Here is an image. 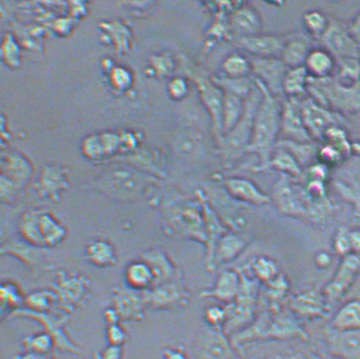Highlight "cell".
I'll return each mask as SVG.
<instances>
[{
	"mask_svg": "<svg viewBox=\"0 0 360 359\" xmlns=\"http://www.w3.org/2000/svg\"><path fill=\"white\" fill-rule=\"evenodd\" d=\"M193 355L196 359H240L230 337L221 328L207 325L194 340Z\"/></svg>",
	"mask_w": 360,
	"mask_h": 359,
	"instance_id": "8992f818",
	"label": "cell"
},
{
	"mask_svg": "<svg viewBox=\"0 0 360 359\" xmlns=\"http://www.w3.org/2000/svg\"><path fill=\"white\" fill-rule=\"evenodd\" d=\"M271 168L280 171L281 174L290 176L291 178H300L303 175V169L290 152L283 148L276 147L268 167V169Z\"/></svg>",
	"mask_w": 360,
	"mask_h": 359,
	"instance_id": "f546056e",
	"label": "cell"
},
{
	"mask_svg": "<svg viewBox=\"0 0 360 359\" xmlns=\"http://www.w3.org/2000/svg\"><path fill=\"white\" fill-rule=\"evenodd\" d=\"M307 94L319 104L342 115L360 113V80L346 86L333 76L325 79L309 77Z\"/></svg>",
	"mask_w": 360,
	"mask_h": 359,
	"instance_id": "3957f363",
	"label": "cell"
},
{
	"mask_svg": "<svg viewBox=\"0 0 360 359\" xmlns=\"http://www.w3.org/2000/svg\"><path fill=\"white\" fill-rule=\"evenodd\" d=\"M276 147L283 148L290 152L302 169L311 167L313 161L317 158L320 148L314 142L299 143L283 138L278 139Z\"/></svg>",
	"mask_w": 360,
	"mask_h": 359,
	"instance_id": "484cf974",
	"label": "cell"
},
{
	"mask_svg": "<svg viewBox=\"0 0 360 359\" xmlns=\"http://www.w3.org/2000/svg\"><path fill=\"white\" fill-rule=\"evenodd\" d=\"M323 141L336 148L338 151L341 152L345 159L352 155V143H350L349 137H347V133L345 126H334L330 127L328 130H326L324 137H323Z\"/></svg>",
	"mask_w": 360,
	"mask_h": 359,
	"instance_id": "8d00e7d4",
	"label": "cell"
},
{
	"mask_svg": "<svg viewBox=\"0 0 360 359\" xmlns=\"http://www.w3.org/2000/svg\"><path fill=\"white\" fill-rule=\"evenodd\" d=\"M300 109L306 129L314 141H323V137L330 127L347 125L345 115L319 104L309 95L301 98Z\"/></svg>",
	"mask_w": 360,
	"mask_h": 359,
	"instance_id": "5b68a950",
	"label": "cell"
},
{
	"mask_svg": "<svg viewBox=\"0 0 360 359\" xmlns=\"http://www.w3.org/2000/svg\"><path fill=\"white\" fill-rule=\"evenodd\" d=\"M204 319L207 326L222 329L226 320V308L218 305L207 308L204 313Z\"/></svg>",
	"mask_w": 360,
	"mask_h": 359,
	"instance_id": "ab89813d",
	"label": "cell"
},
{
	"mask_svg": "<svg viewBox=\"0 0 360 359\" xmlns=\"http://www.w3.org/2000/svg\"><path fill=\"white\" fill-rule=\"evenodd\" d=\"M338 73L335 80L342 86H351L360 80V58L350 57L336 60Z\"/></svg>",
	"mask_w": 360,
	"mask_h": 359,
	"instance_id": "836d02e7",
	"label": "cell"
},
{
	"mask_svg": "<svg viewBox=\"0 0 360 359\" xmlns=\"http://www.w3.org/2000/svg\"><path fill=\"white\" fill-rule=\"evenodd\" d=\"M241 287L240 272L226 270L217 276L212 288L200 292L201 299H213L226 305L233 303Z\"/></svg>",
	"mask_w": 360,
	"mask_h": 359,
	"instance_id": "e0dca14e",
	"label": "cell"
},
{
	"mask_svg": "<svg viewBox=\"0 0 360 359\" xmlns=\"http://www.w3.org/2000/svg\"><path fill=\"white\" fill-rule=\"evenodd\" d=\"M2 311L6 309L16 306L20 303V298L18 291L11 285L3 286L1 289Z\"/></svg>",
	"mask_w": 360,
	"mask_h": 359,
	"instance_id": "ee69618b",
	"label": "cell"
},
{
	"mask_svg": "<svg viewBox=\"0 0 360 359\" xmlns=\"http://www.w3.org/2000/svg\"><path fill=\"white\" fill-rule=\"evenodd\" d=\"M323 333L332 356L339 359H360V329L340 332L328 325Z\"/></svg>",
	"mask_w": 360,
	"mask_h": 359,
	"instance_id": "9a60e30c",
	"label": "cell"
},
{
	"mask_svg": "<svg viewBox=\"0 0 360 359\" xmlns=\"http://www.w3.org/2000/svg\"><path fill=\"white\" fill-rule=\"evenodd\" d=\"M222 75L231 78L248 77L252 74L251 61L241 53H231L223 61Z\"/></svg>",
	"mask_w": 360,
	"mask_h": 359,
	"instance_id": "e575fe53",
	"label": "cell"
},
{
	"mask_svg": "<svg viewBox=\"0 0 360 359\" xmlns=\"http://www.w3.org/2000/svg\"><path fill=\"white\" fill-rule=\"evenodd\" d=\"M126 280L127 284L135 290H146L155 284V275L150 266L142 262L131 263L127 268Z\"/></svg>",
	"mask_w": 360,
	"mask_h": 359,
	"instance_id": "1f68e13d",
	"label": "cell"
},
{
	"mask_svg": "<svg viewBox=\"0 0 360 359\" xmlns=\"http://www.w3.org/2000/svg\"><path fill=\"white\" fill-rule=\"evenodd\" d=\"M262 98V93L255 84L254 90L247 98L242 118L218 143L221 158L226 166H231L248 152L253 134L255 115Z\"/></svg>",
	"mask_w": 360,
	"mask_h": 359,
	"instance_id": "7a4b0ae2",
	"label": "cell"
},
{
	"mask_svg": "<svg viewBox=\"0 0 360 359\" xmlns=\"http://www.w3.org/2000/svg\"><path fill=\"white\" fill-rule=\"evenodd\" d=\"M213 81L223 92L239 95L244 98H248L255 86V78H231L224 75L211 76Z\"/></svg>",
	"mask_w": 360,
	"mask_h": 359,
	"instance_id": "d6a6232c",
	"label": "cell"
},
{
	"mask_svg": "<svg viewBox=\"0 0 360 359\" xmlns=\"http://www.w3.org/2000/svg\"><path fill=\"white\" fill-rule=\"evenodd\" d=\"M252 272L256 280L266 284L279 274L278 267L273 260L266 257H259L252 265Z\"/></svg>",
	"mask_w": 360,
	"mask_h": 359,
	"instance_id": "f35d334b",
	"label": "cell"
},
{
	"mask_svg": "<svg viewBox=\"0 0 360 359\" xmlns=\"http://www.w3.org/2000/svg\"><path fill=\"white\" fill-rule=\"evenodd\" d=\"M317 158L321 161V164L326 167L337 166L340 164L345 157L338 151L336 148L326 143L324 146L319 148Z\"/></svg>",
	"mask_w": 360,
	"mask_h": 359,
	"instance_id": "b9f144b4",
	"label": "cell"
},
{
	"mask_svg": "<svg viewBox=\"0 0 360 359\" xmlns=\"http://www.w3.org/2000/svg\"><path fill=\"white\" fill-rule=\"evenodd\" d=\"M200 201L202 217H204L205 244L207 247L205 267L207 270L211 272L212 271L215 247H217L219 240L229 232H227L226 227L223 226L217 214L210 207L208 201H206L205 197H200Z\"/></svg>",
	"mask_w": 360,
	"mask_h": 359,
	"instance_id": "ac0fdd59",
	"label": "cell"
},
{
	"mask_svg": "<svg viewBox=\"0 0 360 359\" xmlns=\"http://www.w3.org/2000/svg\"><path fill=\"white\" fill-rule=\"evenodd\" d=\"M229 27L238 39L247 38L260 34L262 20L253 7L243 6L231 15Z\"/></svg>",
	"mask_w": 360,
	"mask_h": 359,
	"instance_id": "ffe728a7",
	"label": "cell"
},
{
	"mask_svg": "<svg viewBox=\"0 0 360 359\" xmlns=\"http://www.w3.org/2000/svg\"><path fill=\"white\" fill-rule=\"evenodd\" d=\"M335 253L342 258L351 254L349 230L345 226L338 227L333 240Z\"/></svg>",
	"mask_w": 360,
	"mask_h": 359,
	"instance_id": "60d3db41",
	"label": "cell"
},
{
	"mask_svg": "<svg viewBox=\"0 0 360 359\" xmlns=\"http://www.w3.org/2000/svg\"><path fill=\"white\" fill-rule=\"evenodd\" d=\"M241 274V287L237 298L233 303L226 305V320L223 331L227 336L242 331L255 319L259 290V280Z\"/></svg>",
	"mask_w": 360,
	"mask_h": 359,
	"instance_id": "277c9868",
	"label": "cell"
},
{
	"mask_svg": "<svg viewBox=\"0 0 360 359\" xmlns=\"http://www.w3.org/2000/svg\"><path fill=\"white\" fill-rule=\"evenodd\" d=\"M309 74L304 67L288 69L283 81V94L287 98H302L307 94Z\"/></svg>",
	"mask_w": 360,
	"mask_h": 359,
	"instance_id": "f1b7e54d",
	"label": "cell"
},
{
	"mask_svg": "<svg viewBox=\"0 0 360 359\" xmlns=\"http://www.w3.org/2000/svg\"><path fill=\"white\" fill-rule=\"evenodd\" d=\"M146 300L155 308H168L187 304L189 294L178 284H165L160 285Z\"/></svg>",
	"mask_w": 360,
	"mask_h": 359,
	"instance_id": "44dd1931",
	"label": "cell"
},
{
	"mask_svg": "<svg viewBox=\"0 0 360 359\" xmlns=\"http://www.w3.org/2000/svg\"><path fill=\"white\" fill-rule=\"evenodd\" d=\"M314 261H316V265L320 270H326L330 266V263H332V259H330V255L326 252H321L316 256V259H314Z\"/></svg>",
	"mask_w": 360,
	"mask_h": 359,
	"instance_id": "f907efd6",
	"label": "cell"
},
{
	"mask_svg": "<svg viewBox=\"0 0 360 359\" xmlns=\"http://www.w3.org/2000/svg\"><path fill=\"white\" fill-rule=\"evenodd\" d=\"M304 67L309 77L325 79L333 77L337 63L335 58L326 49L316 48L310 51Z\"/></svg>",
	"mask_w": 360,
	"mask_h": 359,
	"instance_id": "603a6c76",
	"label": "cell"
},
{
	"mask_svg": "<svg viewBox=\"0 0 360 359\" xmlns=\"http://www.w3.org/2000/svg\"><path fill=\"white\" fill-rule=\"evenodd\" d=\"M300 100L285 98L281 101V138L299 143H311L314 140L308 133L302 118Z\"/></svg>",
	"mask_w": 360,
	"mask_h": 359,
	"instance_id": "5bb4252c",
	"label": "cell"
},
{
	"mask_svg": "<svg viewBox=\"0 0 360 359\" xmlns=\"http://www.w3.org/2000/svg\"><path fill=\"white\" fill-rule=\"evenodd\" d=\"M250 61L255 79L262 82L273 96H284L283 81L288 68L280 58H253Z\"/></svg>",
	"mask_w": 360,
	"mask_h": 359,
	"instance_id": "8fae6325",
	"label": "cell"
},
{
	"mask_svg": "<svg viewBox=\"0 0 360 359\" xmlns=\"http://www.w3.org/2000/svg\"><path fill=\"white\" fill-rule=\"evenodd\" d=\"M322 359H339V358H338L336 357H333V356H332V355H330V357L326 358H322Z\"/></svg>",
	"mask_w": 360,
	"mask_h": 359,
	"instance_id": "6f0895ef",
	"label": "cell"
},
{
	"mask_svg": "<svg viewBox=\"0 0 360 359\" xmlns=\"http://www.w3.org/2000/svg\"><path fill=\"white\" fill-rule=\"evenodd\" d=\"M163 359H188V357L183 348H168L164 350Z\"/></svg>",
	"mask_w": 360,
	"mask_h": 359,
	"instance_id": "c3c4849f",
	"label": "cell"
},
{
	"mask_svg": "<svg viewBox=\"0 0 360 359\" xmlns=\"http://www.w3.org/2000/svg\"><path fill=\"white\" fill-rule=\"evenodd\" d=\"M255 78V77H254ZM256 86L262 93V101L255 115L253 134L248 152L257 155V171H266L276 150L281 133V102L269 92L262 82L255 79Z\"/></svg>",
	"mask_w": 360,
	"mask_h": 359,
	"instance_id": "6da1fadb",
	"label": "cell"
},
{
	"mask_svg": "<svg viewBox=\"0 0 360 359\" xmlns=\"http://www.w3.org/2000/svg\"><path fill=\"white\" fill-rule=\"evenodd\" d=\"M289 309L297 319L316 320L328 315L332 307L326 301L322 290L306 289L289 300Z\"/></svg>",
	"mask_w": 360,
	"mask_h": 359,
	"instance_id": "4fadbf2b",
	"label": "cell"
},
{
	"mask_svg": "<svg viewBox=\"0 0 360 359\" xmlns=\"http://www.w3.org/2000/svg\"><path fill=\"white\" fill-rule=\"evenodd\" d=\"M105 244L94 245L89 252L90 259L97 266H108L112 259V254L109 251V247L105 249Z\"/></svg>",
	"mask_w": 360,
	"mask_h": 359,
	"instance_id": "7bdbcfd3",
	"label": "cell"
},
{
	"mask_svg": "<svg viewBox=\"0 0 360 359\" xmlns=\"http://www.w3.org/2000/svg\"><path fill=\"white\" fill-rule=\"evenodd\" d=\"M351 152L352 154L360 157V142H354L351 143Z\"/></svg>",
	"mask_w": 360,
	"mask_h": 359,
	"instance_id": "11a10c76",
	"label": "cell"
},
{
	"mask_svg": "<svg viewBox=\"0 0 360 359\" xmlns=\"http://www.w3.org/2000/svg\"><path fill=\"white\" fill-rule=\"evenodd\" d=\"M351 254L360 256V230H349Z\"/></svg>",
	"mask_w": 360,
	"mask_h": 359,
	"instance_id": "7dc6e473",
	"label": "cell"
},
{
	"mask_svg": "<svg viewBox=\"0 0 360 359\" xmlns=\"http://www.w3.org/2000/svg\"><path fill=\"white\" fill-rule=\"evenodd\" d=\"M224 93L223 103V136L237 125L245 110L246 98L238 94Z\"/></svg>",
	"mask_w": 360,
	"mask_h": 359,
	"instance_id": "4316f807",
	"label": "cell"
},
{
	"mask_svg": "<svg viewBox=\"0 0 360 359\" xmlns=\"http://www.w3.org/2000/svg\"><path fill=\"white\" fill-rule=\"evenodd\" d=\"M334 188L339 196L354 207V220L360 223V176L352 174L346 180H335Z\"/></svg>",
	"mask_w": 360,
	"mask_h": 359,
	"instance_id": "83f0119b",
	"label": "cell"
},
{
	"mask_svg": "<svg viewBox=\"0 0 360 359\" xmlns=\"http://www.w3.org/2000/svg\"><path fill=\"white\" fill-rule=\"evenodd\" d=\"M127 336L123 329L117 325H110L107 331V341L110 346H122L125 344Z\"/></svg>",
	"mask_w": 360,
	"mask_h": 359,
	"instance_id": "f6af8a7d",
	"label": "cell"
},
{
	"mask_svg": "<svg viewBox=\"0 0 360 359\" xmlns=\"http://www.w3.org/2000/svg\"><path fill=\"white\" fill-rule=\"evenodd\" d=\"M304 26L309 36L320 40L330 23V16L320 10L309 11L303 16Z\"/></svg>",
	"mask_w": 360,
	"mask_h": 359,
	"instance_id": "d590c367",
	"label": "cell"
},
{
	"mask_svg": "<svg viewBox=\"0 0 360 359\" xmlns=\"http://www.w3.org/2000/svg\"><path fill=\"white\" fill-rule=\"evenodd\" d=\"M264 285H266L264 296L270 306V311L272 313L281 311V304L287 298L289 288H290L288 280L284 275L279 273L274 279Z\"/></svg>",
	"mask_w": 360,
	"mask_h": 359,
	"instance_id": "4dcf8cb0",
	"label": "cell"
},
{
	"mask_svg": "<svg viewBox=\"0 0 360 359\" xmlns=\"http://www.w3.org/2000/svg\"><path fill=\"white\" fill-rule=\"evenodd\" d=\"M245 246L246 242L241 237H238L237 235L226 233L215 247L212 271L222 263L233 261Z\"/></svg>",
	"mask_w": 360,
	"mask_h": 359,
	"instance_id": "cb8c5ba5",
	"label": "cell"
},
{
	"mask_svg": "<svg viewBox=\"0 0 360 359\" xmlns=\"http://www.w3.org/2000/svg\"><path fill=\"white\" fill-rule=\"evenodd\" d=\"M91 359H101V354H99L98 353H94V356Z\"/></svg>",
	"mask_w": 360,
	"mask_h": 359,
	"instance_id": "9f6ffc18",
	"label": "cell"
},
{
	"mask_svg": "<svg viewBox=\"0 0 360 359\" xmlns=\"http://www.w3.org/2000/svg\"><path fill=\"white\" fill-rule=\"evenodd\" d=\"M101 359H121L122 346H110L101 354Z\"/></svg>",
	"mask_w": 360,
	"mask_h": 359,
	"instance_id": "681fc988",
	"label": "cell"
},
{
	"mask_svg": "<svg viewBox=\"0 0 360 359\" xmlns=\"http://www.w3.org/2000/svg\"><path fill=\"white\" fill-rule=\"evenodd\" d=\"M12 359H56L51 354L24 352L22 354L15 355Z\"/></svg>",
	"mask_w": 360,
	"mask_h": 359,
	"instance_id": "816d5d0a",
	"label": "cell"
},
{
	"mask_svg": "<svg viewBox=\"0 0 360 359\" xmlns=\"http://www.w3.org/2000/svg\"><path fill=\"white\" fill-rule=\"evenodd\" d=\"M347 27L352 38L360 46V12L356 14L349 22H347Z\"/></svg>",
	"mask_w": 360,
	"mask_h": 359,
	"instance_id": "bcb514c9",
	"label": "cell"
},
{
	"mask_svg": "<svg viewBox=\"0 0 360 359\" xmlns=\"http://www.w3.org/2000/svg\"><path fill=\"white\" fill-rule=\"evenodd\" d=\"M307 332L301 325L297 318L290 313L270 311L266 328H264V341H307Z\"/></svg>",
	"mask_w": 360,
	"mask_h": 359,
	"instance_id": "30bf717a",
	"label": "cell"
},
{
	"mask_svg": "<svg viewBox=\"0 0 360 359\" xmlns=\"http://www.w3.org/2000/svg\"><path fill=\"white\" fill-rule=\"evenodd\" d=\"M271 194V201L275 202L281 214L293 217L307 216V210L300 190L292 185L290 176L281 174L273 185Z\"/></svg>",
	"mask_w": 360,
	"mask_h": 359,
	"instance_id": "7c38bea8",
	"label": "cell"
},
{
	"mask_svg": "<svg viewBox=\"0 0 360 359\" xmlns=\"http://www.w3.org/2000/svg\"><path fill=\"white\" fill-rule=\"evenodd\" d=\"M173 82L174 84L172 86L173 94L177 97L184 96L186 93V89H187V86H186L185 81L184 80L178 79Z\"/></svg>",
	"mask_w": 360,
	"mask_h": 359,
	"instance_id": "f5cc1de1",
	"label": "cell"
},
{
	"mask_svg": "<svg viewBox=\"0 0 360 359\" xmlns=\"http://www.w3.org/2000/svg\"><path fill=\"white\" fill-rule=\"evenodd\" d=\"M328 325L340 332L360 329V300H350L343 305Z\"/></svg>",
	"mask_w": 360,
	"mask_h": 359,
	"instance_id": "d4e9b609",
	"label": "cell"
},
{
	"mask_svg": "<svg viewBox=\"0 0 360 359\" xmlns=\"http://www.w3.org/2000/svg\"><path fill=\"white\" fill-rule=\"evenodd\" d=\"M236 45L254 58H280L284 39L273 34H259L238 39Z\"/></svg>",
	"mask_w": 360,
	"mask_h": 359,
	"instance_id": "2e32d148",
	"label": "cell"
},
{
	"mask_svg": "<svg viewBox=\"0 0 360 359\" xmlns=\"http://www.w3.org/2000/svg\"><path fill=\"white\" fill-rule=\"evenodd\" d=\"M272 359H322L314 354H305L303 353H296L290 355H285V356H276Z\"/></svg>",
	"mask_w": 360,
	"mask_h": 359,
	"instance_id": "db71d44e",
	"label": "cell"
},
{
	"mask_svg": "<svg viewBox=\"0 0 360 359\" xmlns=\"http://www.w3.org/2000/svg\"><path fill=\"white\" fill-rule=\"evenodd\" d=\"M309 36L293 34L284 39V46L280 59L288 69L304 67L311 51Z\"/></svg>",
	"mask_w": 360,
	"mask_h": 359,
	"instance_id": "d6986e66",
	"label": "cell"
},
{
	"mask_svg": "<svg viewBox=\"0 0 360 359\" xmlns=\"http://www.w3.org/2000/svg\"><path fill=\"white\" fill-rule=\"evenodd\" d=\"M22 344L24 352L49 354L53 346H55V341L48 333L45 332L24 337Z\"/></svg>",
	"mask_w": 360,
	"mask_h": 359,
	"instance_id": "74e56055",
	"label": "cell"
},
{
	"mask_svg": "<svg viewBox=\"0 0 360 359\" xmlns=\"http://www.w3.org/2000/svg\"><path fill=\"white\" fill-rule=\"evenodd\" d=\"M225 187L231 196L248 204L264 205L270 204L271 199L250 180L233 177L225 181Z\"/></svg>",
	"mask_w": 360,
	"mask_h": 359,
	"instance_id": "7402d4cb",
	"label": "cell"
},
{
	"mask_svg": "<svg viewBox=\"0 0 360 359\" xmlns=\"http://www.w3.org/2000/svg\"><path fill=\"white\" fill-rule=\"evenodd\" d=\"M322 48L326 49L335 60L345 58H360V46L349 34L347 23L330 18L328 28L321 37Z\"/></svg>",
	"mask_w": 360,
	"mask_h": 359,
	"instance_id": "52a82bcc",
	"label": "cell"
},
{
	"mask_svg": "<svg viewBox=\"0 0 360 359\" xmlns=\"http://www.w3.org/2000/svg\"><path fill=\"white\" fill-rule=\"evenodd\" d=\"M196 84L200 91V97L207 110L209 111L215 138L217 143L223 137V103L224 93L214 84L207 73L198 72L195 77Z\"/></svg>",
	"mask_w": 360,
	"mask_h": 359,
	"instance_id": "ba28073f",
	"label": "cell"
},
{
	"mask_svg": "<svg viewBox=\"0 0 360 359\" xmlns=\"http://www.w3.org/2000/svg\"><path fill=\"white\" fill-rule=\"evenodd\" d=\"M360 272V256L351 254L342 258L333 278L322 289L326 301L332 307L338 302L353 286Z\"/></svg>",
	"mask_w": 360,
	"mask_h": 359,
	"instance_id": "9c48e42d",
	"label": "cell"
}]
</instances>
